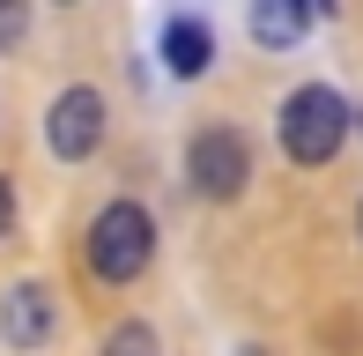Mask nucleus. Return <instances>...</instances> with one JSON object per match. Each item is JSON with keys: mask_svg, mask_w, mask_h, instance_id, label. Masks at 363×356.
Wrapping results in <instances>:
<instances>
[{"mask_svg": "<svg viewBox=\"0 0 363 356\" xmlns=\"http://www.w3.org/2000/svg\"><path fill=\"white\" fill-rule=\"evenodd\" d=\"M349 104H341L326 82H304V89H289V104H282V149H289V164H334V149L349 141Z\"/></svg>", "mask_w": 363, "mask_h": 356, "instance_id": "f257e3e1", "label": "nucleus"}, {"mask_svg": "<svg viewBox=\"0 0 363 356\" xmlns=\"http://www.w3.org/2000/svg\"><path fill=\"white\" fill-rule=\"evenodd\" d=\"M156 260V216L141 201H111L104 216L89 223V267L96 282H134V274Z\"/></svg>", "mask_w": 363, "mask_h": 356, "instance_id": "f03ea898", "label": "nucleus"}, {"mask_svg": "<svg viewBox=\"0 0 363 356\" xmlns=\"http://www.w3.org/2000/svg\"><path fill=\"white\" fill-rule=\"evenodd\" d=\"M186 178H193L201 201H238L245 178H252V141L238 126H201L186 141Z\"/></svg>", "mask_w": 363, "mask_h": 356, "instance_id": "7ed1b4c3", "label": "nucleus"}, {"mask_svg": "<svg viewBox=\"0 0 363 356\" xmlns=\"http://www.w3.org/2000/svg\"><path fill=\"white\" fill-rule=\"evenodd\" d=\"M45 141H52L60 164H82V156H96V141H104V96L89 82L60 89L52 96V119H45Z\"/></svg>", "mask_w": 363, "mask_h": 356, "instance_id": "20e7f679", "label": "nucleus"}, {"mask_svg": "<svg viewBox=\"0 0 363 356\" xmlns=\"http://www.w3.org/2000/svg\"><path fill=\"white\" fill-rule=\"evenodd\" d=\"M0 334H8L15 349H45V334H52V289L45 282H15L8 297H0Z\"/></svg>", "mask_w": 363, "mask_h": 356, "instance_id": "39448f33", "label": "nucleus"}, {"mask_svg": "<svg viewBox=\"0 0 363 356\" xmlns=\"http://www.w3.org/2000/svg\"><path fill=\"white\" fill-rule=\"evenodd\" d=\"M163 67L171 74H208L216 67V30L201 23V15H171V23H163Z\"/></svg>", "mask_w": 363, "mask_h": 356, "instance_id": "423d86ee", "label": "nucleus"}, {"mask_svg": "<svg viewBox=\"0 0 363 356\" xmlns=\"http://www.w3.org/2000/svg\"><path fill=\"white\" fill-rule=\"evenodd\" d=\"M311 30V8L304 0H252V38L259 45H296Z\"/></svg>", "mask_w": 363, "mask_h": 356, "instance_id": "0eeeda50", "label": "nucleus"}, {"mask_svg": "<svg viewBox=\"0 0 363 356\" xmlns=\"http://www.w3.org/2000/svg\"><path fill=\"white\" fill-rule=\"evenodd\" d=\"M104 356H163V342H156V327H148V319H126V327H111Z\"/></svg>", "mask_w": 363, "mask_h": 356, "instance_id": "6e6552de", "label": "nucleus"}, {"mask_svg": "<svg viewBox=\"0 0 363 356\" xmlns=\"http://www.w3.org/2000/svg\"><path fill=\"white\" fill-rule=\"evenodd\" d=\"M23 30H30V8L23 0H0V45H15Z\"/></svg>", "mask_w": 363, "mask_h": 356, "instance_id": "1a4fd4ad", "label": "nucleus"}, {"mask_svg": "<svg viewBox=\"0 0 363 356\" xmlns=\"http://www.w3.org/2000/svg\"><path fill=\"white\" fill-rule=\"evenodd\" d=\"M8 238H15V186L0 178V245H8Z\"/></svg>", "mask_w": 363, "mask_h": 356, "instance_id": "9d476101", "label": "nucleus"}, {"mask_svg": "<svg viewBox=\"0 0 363 356\" xmlns=\"http://www.w3.org/2000/svg\"><path fill=\"white\" fill-rule=\"evenodd\" d=\"M356 230H363V208H356Z\"/></svg>", "mask_w": 363, "mask_h": 356, "instance_id": "9b49d317", "label": "nucleus"}]
</instances>
